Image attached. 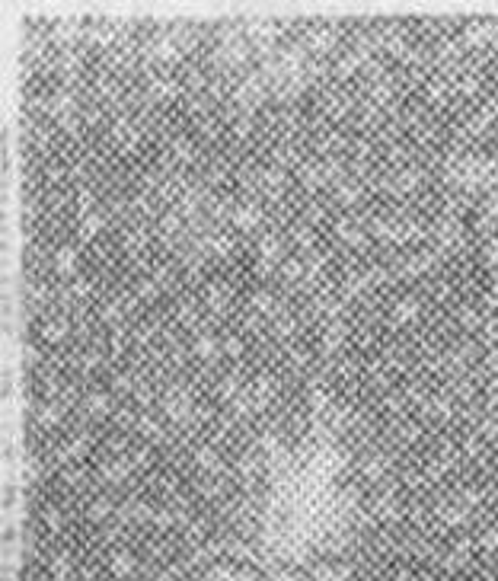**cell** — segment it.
Returning <instances> with one entry per match:
<instances>
[{"instance_id": "obj_1", "label": "cell", "mask_w": 498, "mask_h": 581, "mask_svg": "<svg viewBox=\"0 0 498 581\" xmlns=\"http://www.w3.org/2000/svg\"><path fill=\"white\" fill-rule=\"evenodd\" d=\"M58 259H61V262H58V268H61V272H67V268L73 265V255H67V253H61Z\"/></svg>"}]
</instances>
